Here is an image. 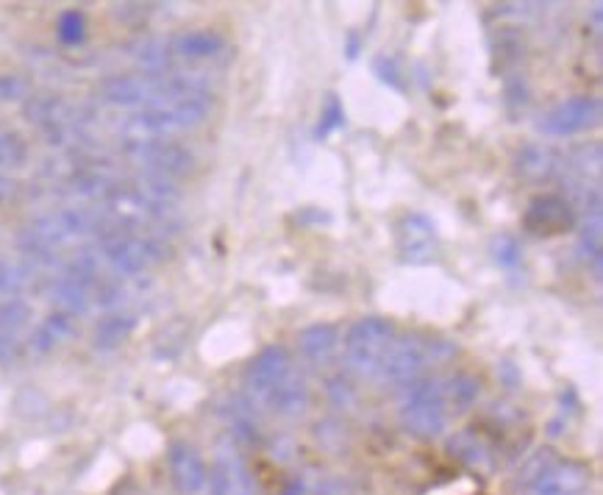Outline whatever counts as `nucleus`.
Segmentation results:
<instances>
[{"instance_id": "4be33fe9", "label": "nucleus", "mask_w": 603, "mask_h": 495, "mask_svg": "<svg viewBox=\"0 0 603 495\" xmlns=\"http://www.w3.org/2000/svg\"><path fill=\"white\" fill-rule=\"evenodd\" d=\"M129 59H134L147 76H158V73L171 70L173 62V45L171 40H162V36H140V40L131 42Z\"/></svg>"}, {"instance_id": "b1692460", "label": "nucleus", "mask_w": 603, "mask_h": 495, "mask_svg": "<svg viewBox=\"0 0 603 495\" xmlns=\"http://www.w3.org/2000/svg\"><path fill=\"white\" fill-rule=\"evenodd\" d=\"M73 334V318L65 312H51L29 337V351L34 354H51L59 342Z\"/></svg>"}, {"instance_id": "4468645a", "label": "nucleus", "mask_w": 603, "mask_h": 495, "mask_svg": "<svg viewBox=\"0 0 603 495\" xmlns=\"http://www.w3.org/2000/svg\"><path fill=\"white\" fill-rule=\"evenodd\" d=\"M398 254L409 265H426L437 256V226L423 212H409L398 223Z\"/></svg>"}, {"instance_id": "6e6552de", "label": "nucleus", "mask_w": 603, "mask_h": 495, "mask_svg": "<svg viewBox=\"0 0 603 495\" xmlns=\"http://www.w3.org/2000/svg\"><path fill=\"white\" fill-rule=\"evenodd\" d=\"M98 98L109 107L118 109H145L164 101L162 73L147 76V73H120L109 76L98 84Z\"/></svg>"}, {"instance_id": "7c9ffc66", "label": "nucleus", "mask_w": 603, "mask_h": 495, "mask_svg": "<svg viewBox=\"0 0 603 495\" xmlns=\"http://www.w3.org/2000/svg\"><path fill=\"white\" fill-rule=\"evenodd\" d=\"M492 51H495V56H501V62H504L506 67L515 65V62H520L523 54L520 34L512 29H498L495 36H492Z\"/></svg>"}, {"instance_id": "e433bc0d", "label": "nucleus", "mask_w": 603, "mask_h": 495, "mask_svg": "<svg viewBox=\"0 0 603 495\" xmlns=\"http://www.w3.org/2000/svg\"><path fill=\"white\" fill-rule=\"evenodd\" d=\"M29 95V81L20 73H0V101H20Z\"/></svg>"}, {"instance_id": "9d476101", "label": "nucleus", "mask_w": 603, "mask_h": 495, "mask_svg": "<svg viewBox=\"0 0 603 495\" xmlns=\"http://www.w3.org/2000/svg\"><path fill=\"white\" fill-rule=\"evenodd\" d=\"M431 360V337L420 334H398L390 349L387 360L381 365L379 378L393 387H404V384L415 382L423 376Z\"/></svg>"}, {"instance_id": "c9c22d12", "label": "nucleus", "mask_w": 603, "mask_h": 495, "mask_svg": "<svg viewBox=\"0 0 603 495\" xmlns=\"http://www.w3.org/2000/svg\"><path fill=\"white\" fill-rule=\"evenodd\" d=\"M29 276H25L23 267L12 265V262L0 260V295H18L25 287Z\"/></svg>"}, {"instance_id": "393cba45", "label": "nucleus", "mask_w": 603, "mask_h": 495, "mask_svg": "<svg viewBox=\"0 0 603 495\" xmlns=\"http://www.w3.org/2000/svg\"><path fill=\"white\" fill-rule=\"evenodd\" d=\"M253 404L248 402V398H234L231 395L229 402L223 404V420L226 426H229L231 437L234 440H242V442H256L259 437V420L256 415H253Z\"/></svg>"}, {"instance_id": "79ce46f5", "label": "nucleus", "mask_w": 603, "mask_h": 495, "mask_svg": "<svg viewBox=\"0 0 603 495\" xmlns=\"http://www.w3.org/2000/svg\"><path fill=\"white\" fill-rule=\"evenodd\" d=\"M282 495H306V482L304 479H293V482L284 487Z\"/></svg>"}, {"instance_id": "dca6fc26", "label": "nucleus", "mask_w": 603, "mask_h": 495, "mask_svg": "<svg viewBox=\"0 0 603 495\" xmlns=\"http://www.w3.org/2000/svg\"><path fill=\"white\" fill-rule=\"evenodd\" d=\"M298 354L311 367H326L340 351V329L335 323H311L298 331Z\"/></svg>"}, {"instance_id": "ddd939ff", "label": "nucleus", "mask_w": 603, "mask_h": 495, "mask_svg": "<svg viewBox=\"0 0 603 495\" xmlns=\"http://www.w3.org/2000/svg\"><path fill=\"white\" fill-rule=\"evenodd\" d=\"M211 495H259V484L253 479L248 462L237 454L234 442L220 446L215 454V465L209 473Z\"/></svg>"}, {"instance_id": "ea45409f", "label": "nucleus", "mask_w": 603, "mask_h": 495, "mask_svg": "<svg viewBox=\"0 0 603 495\" xmlns=\"http://www.w3.org/2000/svg\"><path fill=\"white\" fill-rule=\"evenodd\" d=\"M359 51H362V36H359L357 31H351V34H348V42H346L348 59H357Z\"/></svg>"}, {"instance_id": "c85d7f7f", "label": "nucleus", "mask_w": 603, "mask_h": 495, "mask_svg": "<svg viewBox=\"0 0 603 495\" xmlns=\"http://www.w3.org/2000/svg\"><path fill=\"white\" fill-rule=\"evenodd\" d=\"M25 160H29V145L23 136L12 129H0V173L25 165Z\"/></svg>"}, {"instance_id": "f257e3e1", "label": "nucleus", "mask_w": 603, "mask_h": 495, "mask_svg": "<svg viewBox=\"0 0 603 495\" xmlns=\"http://www.w3.org/2000/svg\"><path fill=\"white\" fill-rule=\"evenodd\" d=\"M523 495H584L590 487V468L579 460H562L557 451L542 449L528 457L517 473Z\"/></svg>"}, {"instance_id": "473e14b6", "label": "nucleus", "mask_w": 603, "mask_h": 495, "mask_svg": "<svg viewBox=\"0 0 603 495\" xmlns=\"http://www.w3.org/2000/svg\"><path fill=\"white\" fill-rule=\"evenodd\" d=\"M373 73L379 76L381 84H387V87L398 89V92H406V78L404 73H401L398 59H393V56H375L373 59Z\"/></svg>"}, {"instance_id": "39448f33", "label": "nucleus", "mask_w": 603, "mask_h": 495, "mask_svg": "<svg viewBox=\"0 0 603 495\" xmlns=\"http://www.w3.org/2000/svg\"><path fill=\"white\" fill-rule=\"evenodd\" d=\"M23 114L34 129H40L47 145L53 147H65L87 140L89 118L59 95H29L23 103Z\"/></svg>"}, {"instance_id": "6ab92c4d", "label": "nucleus", "mask_w": 603, "mask_h": 495, "mask_svg": "<svg viewBox=\"0 0 603 495\" xmlns=\"http://www.w3.org/2000/svg\"><path fill=\"white\" fill-rule=\"evenodd\" d=\"M448 451H451L453 460L473 468V471H490L492 462H495L492 446L475 429H462L448 437Z\"/></svg>"}, {"instance_id": "4c0bfd02", "label": "nucleus", "mask_w": 603, "mask_h": 495, "mask_svg": "<svg viewBox=\"0 0 603 495\" xmlns=\"http://www.w3.org/2000/svg\"><path fill=\"white\" fill-rule=\"evenodd\" d=\"M25 354V345L20 342V337L14 334H0V365H18Z\"/></svg>"}, {"instance_id": "2eb2a0df", "label": "nucleus", "mask_w": 603, "mask_h": 495, "mask_svg": "<svg viewBox=\"0 0 603 495\" xmlns=\"http://www.w3.org/2000/svg\"><path fill=\"white\" fill-rule=\"evenodd\" d=\"M167 465H171L173 484L182 495H200L209 490V468L189 442H173L167 449Z\"/></svg>"}, {"instance_id": "f704fd0d", "label": "nucleus", "mask_w": 603, "mask_h": 495, "mask_svg": "<svg viewBox=\"0 0 603 495\" xmlns=\"http://www.w3.org/2000/svg\"><path fill=\"white\" fill-rule=\"evenodd\" d=\"M504 95H506V103H509L512 109H523L528 103V98H531V89H528V81L523 73H506L504 76Z\"/></svg>"}, {"instance_id": "f3484780", "label": "nucleus", "mask_w": 603, "mask_h": 495, "mask_svg": "<svg viewBox=\"0 0 603 495\" xmlns=\"http://www.w3.org/2000/svg\"><path fill=\"white\" fill-rule=\"evenodd\" d=\"M309 402H311L309 382H306V376L298 371V367H293L289 376L284 378L273 393H270V398L264 402V409L276 413L278 418H300V415L309 409Z\"/></svg>"}, {"instance_id": "5701e85b", "label": "nucleus", "mask_w": 603, "mask_h": 495, "mask_svg": "<svg viewBox=\"0 0 603 495\" xmlns=\"http://www.w3.org/2000/svg\"><path fill=\"white\" fill-rule=\"evenodd\" d=\"M136 329V318L129 312H109L95 323L92 329V349L95 351H114L120 349Z\"/></svg>"}, {"instance_id": "c756f323", "label": "nucleus", "mask_w": 603, "mask_h": 495, "mask_svg": "<svg viewBox=\"0 0 603 495\" xmlns=\"http://www.w3.org/2000/svg\"><path fill=\"white\" fill-rule=\"evenodd\" d=\"M346 125V109H342L340 95H328L326 103H322L320 109V123H317L315 136L317 140H322V136L335 134L337 129H342Z\"/></svg>"}, {"instance_id": "9b49d317", "label": "nucleus", "mask_w": 603, "mask_h": 495, "mask_svg": "<svg viewBox=\"0 0 603 495\" xmlns=\"http://www.w3.org/2000/svg\"><path fill=\"white\" fill-rule=\"evenodd\" d=\"M575 223H579L575 209L557 193L534 195L531 201H528L526 212H523V229L539 237L564 234V231L573 229Z\"/></svg>"}, {"instance_id": "aec40b11", "label": "nucleus", "mask_w": 603, "mask_h": 495, "mask_svg": "<svg viewBox=\"0 0 603 495\" xmlns=\"http://www.w3.org/2000/svg\"><path fill=\"white\" fill-rule=\"evenodd\" d=\"M173 56H182V59H215L226 51V36L220 31L211 29H195L184 31L176 40H171Z\"/></svg>"}, {"instance_id": "20e7f679", "label": "nucleus", "mask_w": 603, "mask_h": 495, "mask_svg": "<svg viewBox=\"0 0 603 495\" xmlns=\"http://www.w3.org/2000/svg\"><path fill=\"white\" fill-rule=\"evenodd\" d=\"M95 251H98L100 262L112 273L125 278H136L164 260L167 248L158 237L153 234H136L129 229H109L95 240Z\"/></svg>"}, {"instance_id": "72a5a7b5", "label": "nucleus", "mask_w": 603, "mask_h": 495, "mask_svg": "<svg viewBox=\"0 0 603 495\" xmlns=\"http://www.w3.org/2000/svg\"><path fill=\"white\" fill-rule=\"evenodd\" d=\"M84 34H87V20H84L81 12L70 9V12L62 14V18H59V40L65 42V45H78V42L84 40Z\"/></svg>"}, {"instance_id": "423d86ee", "label": "nucleus", "mask_w": 603, "mask_h": 495, "mask_svg": "<svg viewBox=\"0 0 603 495\" xmlns=\"http://www.w3.org/2000/svg\"><path fill=\"white\" fill-rule=\"evenodd\" d=\"M395 337H398V329H395L393 320L379 318V315L357 320L346 331V342H342V356H346L348 367L359 376L379 378L381 365L387 360Z\"/></svg>"}, {"instance_id": "2f4dec72", "label": "nucleus", "mask_w": 603, "mask_h": 495, "mask_svg": "<svg viewBox=\"0 0 603 495\" xmlns=\"http://www.w3.org/2000/svg\"><path fill=\"white\" fill-rule=\"evenodd\" d=\"M326 395L335 409H351L357 404V387L346 376H331L326 382Z\"/></svg>"}, {"instance_id": "a211bd4d", "label": "nucleus", "mask_w": 603, "mask_h": 495, "mask_svg": "<svg viewBox=\"0 0 603 495\" xmlns=\"http://www.w3.org/2000/svg\"><path fill=\"white\" fill-rule=\"evenodd\" d=\"M515 170L523 178H531V182H551V178L562 176L564 162L559 151H553L551 145H542V142H534L517 151L515 156Z\"/></svg>"}, {"instance_id": "7ed1b4c3", "label": "nucleus", "mask_w": 603, "mask_h": 495, "mask_svg": "<svg viewBox=\"0 0 603 495\" xmlns=\"http://www.w3.org/2000/svg\"><path fill=\"white\" fill-rule=\"evenodd\" d=\"M401 426L417 440H434L448 426V407L442 395V378H415L398 393Z\"/></svg>"}, {"instance_id": "0eeeda50", "label": "nucleus", "mask_w": 603, "mask_h": 495, "mask_svg": "<svg viewBox=\"0 0 603 495\" xmlns=\"http://www.w3.org/2000/svg\"><path fill=\"white\" fill-rule=\"evenodd\" d=\"M123 154L142 167V173L164 178H184L195 170V154L182 142H173L167 136H125Z\"/></svg>"}, {"instance_id": "f8f14e48", "label": "nucleus", "mask_w": 603, "mask_h": 495, "mask_svg": "<svg viewBox=\"0 0 603 495\" xmlns=\"http://www.w3.org/2000/svg\"><path fill=\"white\" fill-rule=\"evenodd\" d=\"M597 120H601V101L595 95H575L545 114L539 131L548 136H573L592 129Z\"/></svg>"}, {"instance_id": "412c9836", "label": "nucleus", "mask_w": 603, "mask_h": 495, "mask_svg": "<svg viewBox=\"0 0 603 495\" xmlns=\"http://www.w3.org/2000/svg\"><path fill=\"white\" fill-rule=\"evenodd\" d=\"M51 298L56 304V312H65L70 318H76V315L87 312L89 304H92V287L84 284L81 278L62 271L59 278L51 284Z\"/></svg>"}, {"instance_id": "cd10ccee", "label": "nucleus", "mask_w": 603, "mask_h": 495, "mask_svg": "<svg viewBox=\"0 0 603 495\" xmlns=\"http://www.w3.org/2000/svg\"><path fill=\"white\" fill-rule=\"evenodd\" d=\"M490 254L492 260H495V265L501 267V271H520L523 265V245L517 242V237L512 234H498L495 240H492L490 245Z\"/></svg>"}, {"instance_id": "1a4fd4ad", "label": "nucleus", "mask_w": 603, "mask_h": 495, "mask_svg": "<svg viewBox=\"0 0 603 495\" xmlns=\"http://www.w3.org/2000/svg\"><path fill=\"white\" fill-rule=\"evenodd\" d=\"M293 356L284 345H267L259 351L251 362H248L245 373H242V384H245V398L253 407H264L270 393L289 376L293 371Z\"/></svg>"}, {"instance_id": "a19ab883", "label": "nucleus", "mask_w": 603, "mask_h": 495, "mask_svg": "<svg viewBox=\"0 0 603 495\" xmlns=\"http://www.w3.org/2000/svg\"><path fill=\"white\" fill-rule=\"evenodd\" d=\"M14 189H18V184H14L9 176H3V173H0V201H9V198L14 195Z\"/></svg>"}, {"instance_id": "58836bf2", "label": "nucleus", "mask_w": 603, "mask_h": 495, "mask_svg": "<svg viewBox=\"0 0 603 495\" xmlns=\"http://www.w3.org/2000/svg\"><path fill=\"white\" fill-rule=\"evenodd\" d=\"M315 495H353V487L348 479L342 476H328L317 484Z\"/></svg>"}, {"instance_id": "bb28decb", "label": "nucleus", "mask_w": 603, "mask_h": 495, "mask_svg": "<svg viewBox=\"0 0 603 495\" xmlns=\"http://www.w3.org/2000/svg\"><path fill=\"white\" fill-rule=\"evenodd\" d=\"M31 320V304L23 298H7L0 304V334H14L20 337V331L29 326Z\"/></svg>"}, {"instance_id": "f03ea898", "label": "nucleus", "mask_w": 603, "mask_h": 495, "mask_svg": "<svg viewBox=\"0 0 603 495\" xmlns=\"http://www.w3.org/2000/svg\"><path fill=\"white\" fill-rule=\"evenodd\" d=\"M211 92L200 95H184V98H173V101L153 103V107L140 109L134 118H129L125 123V136H171L176 131L195 129V125L204 123L209 118L211 109Z\"/></svg>"}, {"instance_id": "a878e982", "label": "nucleus", "mask_w": 603, "mask_h": 495, "mask_svg": "<svg viewBox=\"0 0 603 495\" xmlns=\"http://www.w3.org/2000/svg\"><path fill=\"white\" fill-rule=\"evenodd\" d=\"M442 395H446V407H453L457 413L473 407L481 395V382L473 373H453V376L442 378Z\"/></svg>"}]
</instances>
